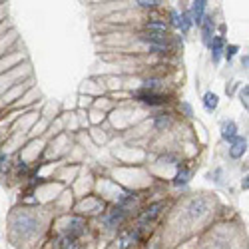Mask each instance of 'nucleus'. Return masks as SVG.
Returning a JSON list of instances; mask_svg holds the SVG:
<instances>
[{
	"mask_svg": "<svg viewBox=\"0 0 249 249\" xmlns=\"http://www.w3.org/2000/svg\"><path fill=\"white\" fill-rule=\"evenodd\" d=\"M12 227H14L16 233H20L22 237H28V235H32V233L38 231L40 223H38V219H36L34 215H30V213H18V215L14 217V221H12Z\"/></svg>",
	"mask_w": 249,
	"mask_h": 249,
	"instance_id": "obj_1",
	"label": "nucleus"
},
{
	"mask_svg": "<svg viewBox=\"0 0 249 249\" xmlns=\"http://www.w3.org/2000/svg\"><path fill=\"white\" fill-rule=\"evenodd\" d=\"M210 199L207 197H196V199H192L190 203H188V207H185V212H188V215L192 217V219H199V217H203L207 212H210Z\"/></svg>",
	"mask_w": 249,
	"mask_h": 249,
	"instance_id": "obj_2",
	"label": "nucleus"
},
{
	"mask_svg": "<svg viewBox=\"0 0 249 249\" xmlns=\"http://www.w3.org/2000/svg\"><path fill=\"white\" fill-rule=\"evenodd\" d=\"M136 98L142 100L143 104H148V106H160V104L165 102V98L161 94H156V92H150V90H140L136 92Z\"/></svg>",
	"mask_w": 249,
	"mask_h": 249,
	"instance_id": "obj_3",
	"label": "nucleus"
},
{
	"mask_svg": "<svg viewBox=\"0 0 249 249\" xmlns=\"http://www.w3.org/2000/svg\"><path fill=\"white\" fill-rule=\"evenodd\" d=\"M245 150H247V140H245V138H235V140H231V148H230V156H231L233 160L241 158V156L245 154Z\"/></svg>",
	"mask_w": 249,
	"mask_h": 249,
	"instance_id": "obj_4",
	"label": "nucleus"
},
{
	"mask_svg": "<svg viewBox=\"0 0 249 249\" xmlns=\"http://www.w3.org/2000/svg\"><path fill=\"white\" fill-rule=\"evenodd\" d=\"M205 6H207L205 0H197V2H194L192 12H190L192 22H194V24H201V20H203V12H205Z\"/></svg>",
	"mask_w": 249,
	"mask_h": 249,
	"instance_id": "obj_5",
	"label": "nucleus"
},
{
	"mask_svg": "<svg viewBox=\"0 0 249 249\" xmlns=\"http://www.w3.org/2000/svg\"><path fill=\"white\" fill-rule=\"evenodd\" d=\"M223 46H225V40L223 36H215L212 42H210V48H212V56H213V62L217 64L219 58H221V52H223Z\"/></svg>",
	"mask_w": 249,
	"mask_h": 249,
	"instance_id": "obj_6",
	"label": "nucleus"
},
{
	"mask_svg": "<svg viewBox=\"0 0 249 249\" xmlns=\"http://www.w3.org/2000/svg\"><path fill=\"white\" fill-rule=\"evenodd\" d=\"M221 138L227 140V142L235 140L237 138V124L235 122H225L221 126Z\"/></svg>",
	"mask_w": 249,
	"mask_h": 249,
	"instance_id": "obj_7",
	"label": "nucleus"
},
{
	"mask_svg": "<svg viewBox=\"0 0 249 249\" xmlns=\"http://www.w3.org/2000/svg\"><path fill=\"white\" fill-rule=\"evenodd\" d=\"M201 24H203V42H205V44H210V42H212L213 28H215V22H213V18H212V16H205V18L201 20Z\"/></svg>",
	"mask_w": 249,
	"mask_h": 249,
	"instance_id": "obj_8",
	"label": "nucleus"
},
{
	"mask_svg": "<svg viewBox=\"0 0 249 249\" xmlns=\"http://www.w3.org/2000/svg\"><path fill=\"white\" fill-rule=\"evenodd\" d=\"M142 40L152 44V48H163L165 46V34H158V32H150L146 36H142Z\"/></svg>",
	"mask_w": 249,
	"mask_h": 249,
	"instance_id": "obj_9",
	"label": "nucleus"
},
{
	"mask_svg": "<svg viewBox=\"0 0 249 249\" xmlns=\"http://www.w3.org/2000/svg\"><path fill=\"white\" fill-rule=\"evenodd\" d=\"M82 231H84V221H82V219H72L70 225H68V235L66 237L74 241Z\"/></svg>",
	"mask_w": 249,
	"mask_h": 249,
	"instance_id": "obj_10",
	"label": "nucleus"
},
{
	"mask_svg": "<svg viewBox=\"0 0 249 249\" xmlns=\"http://www.w3.org/2000/svg\"><path fill=\"white\" fill-rule=\"evenodd\" d=\"M217 104H219V98H217L213 92H207V94L203 96V108H205L207 112H213V110L217 108Z\"/></svg>",
	"mask_w": 249,
	"mask_h": 249,
	"instance_id": "obj_11",
	"label": "nucleus"
},
{
	"mask_svg": "<svg viewBox=\"0 0 249 249\" xmlns=\"http://www.w3.org/2000/svg\"><path fill=\"white\" fill-rule=\"evenodd\" d=\"M160 210H161V203H154L152 207H148V210H146V213L142 215V221H152V219L158 215Z\"/></svg>",
	"mask_w": 249,
	"mask_h": 249,
	"instance_id": "obj_12",
	"label": "nucleus"
},
{
	"mask_svg": "<svg viewBox=\"0 0 249 249\" xmlns=\"http://www.w3.org/2000/svg\"><path fill=\"white\" fill-rule=\"evenodd\" d=\"M188 178H190V170H181V172L176 176V185H183V183H188Z\"/></svg>",
	"mask_w": 249,
	"mask_h": 249,
	"instance_id": "obj_13",
	"label": "nucleus"
},
{
	"mask_svg": "<svg viewBox=\"0 0 249 249\" xmlns=\"http://www.w3.org/2000/svg\"><path fill=\"white\" fill-rule=\"evenodd\" d=\"M148 28H150V32L165 34V24H161V22H150V24H148Z\"/></svg>",
	"mask_w": 249,
	"mask_h": 249,
	"instance_id": "obj_14",
	"label": "nucleus"
},
{
	"mask_svg": "<svg viewBox=\"0 0 249 249\" xmlns=\"http://www.w3.org/2000/svg\"><path fill=\"white\" fill-rule=\"evenodd\" d=\"M165 126H170V118L168 116H158V120H156V128H165Z\"/></svg>",
	"mask_w": 249,
	"mask_h": 249,
	"instance_id": "obj_15",
	"label": "nucleus"
},
{
	"mask_svg": "<svg viewBox=\"0 0 249 249\" xmlns=\"http://www.w3.org/2000/svg\"><path fill=\"white\" fill-rule=\"evenodd\" d=\"M237 50H239V46H235V44L227 46V48H225V58H227V60H233V56H235Z\"/></svg>",
	"mask_w": 249,
	"mask_h": 249,
	"instance_id": "obj_16",
	"label": "nucleus"
},
{
	"mask_svg": "<svg viewBox=\"0 0 249 249\" xmlns=\"http://www.w3.org/2000/svg\"><path fill=\"white\" fill-rule=\"evenodd\" d=\"M60 249H76V245H74V241H72V239H68V237H66L64 241L60 243Z\"/></svg>",
	"mask_w": 249,
	"mask_h": 249,
	"instance_id": "obj_17",
	"label": "nucleus"
},
{
	"mask_svg": "<svg viewBox=\"0 0 249 249\" xmlns=\"http://www.w3.org/2000/svg\"><path fill=\"white\" fill-rule=\"evenodd\" d=\"M239 98H241V104H243V106L247 108V86L241 90V94H239Z\"/></svg>",
	"mask_w": 249,
	"mask_h": 249,
	"instance_id": "obj_18",
	"label": "nucleus"
},
{
	"mask_svg": "<svg viewBox=\"0 0 249 249\" xmlns=\"http://www.w3.org/2000/svg\"><path fill=\"white\" fill-rule=\"evenodd\" d=\"M138 4H140L142 8H156L160 2H154V0H152V2H138Z\"/></svg>",
	"mask_w": 249,
	"mask_h": 249,
	"instance_id": "obj_19",
	"label": "nucleus"
},
{
	"mask_svg": "<svg viewBox=\"0 0 249 249\" xmlns=\"http://www.w3.org/2000/svg\"><path fill=\"white\" fill-rule=\"evenodd\" d=\"M172 22H174V26L179 28V14L178 12H172Z\"/></svg>",
	"mask_w": 249,
	"mask_h": 249,
	"instance_id": "obj_20",
	"label": "nucleus"
},
{
	"mask_svg": "<svg viewBox=\"0 0 249 249\" xmlns=\"http://www.w3.org/2000/svg\"><path fill=\"white\" fill-rule=\"evenodd\" d=\"M247 179H249V178H247V176H245V179H243V181H241V185H243V190H247V188H249V181H247Z\"/></svg>",
	"mask_w": 249,
	"mask_h": 249,
	"instance_id": "obj_21",
	"label": "nucleus"
}]
</instances>
